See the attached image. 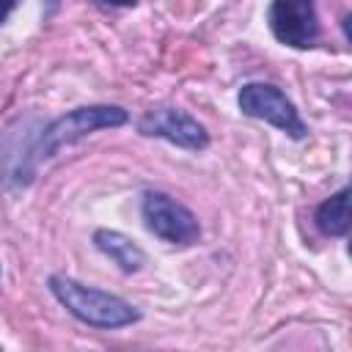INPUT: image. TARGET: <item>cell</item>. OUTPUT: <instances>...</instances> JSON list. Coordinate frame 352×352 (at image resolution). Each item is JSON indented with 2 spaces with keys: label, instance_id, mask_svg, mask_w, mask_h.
I'll use <instances>...</instances> for the list:
<instances>
[{
  "label": "cell",
  "instance_id": "obj_1",
  "mask_svg": "<svg viewBox=\"0 0 352 352\" xmlns=\"http://www.w3.org/2000/svg\"><path fill=\"white\" fill-rule=\"evenodd\" d=\"M126 121H129V113L121 104H82V107H74V110L52 118L33 138L25 140L19 162L11 170H6V184L8 187H28L33 182L36 165L41 160L55 157L63 146H74L99 129L124 126Z\"/></svg>",
  "mask_w": 352,
  "mask_h": 352
},
{
  "label": "cell",
  "instance_id": "obj_2",
  "mask_svg": "<svg viewBox=\"0 0 352 352\" xmlns=\"http://www.w3.org/2000/svg\"><path fill=\"white\" fill-rule=\"evenodd\" d=\"M50 294L82 324L96 327V330H118L140 322V308L132 305L129 300L110 294L96 286H85L69 275H50L47 280Z\"/></svg>",
  "mask_w": 352,
  "mask_h": 352
},
{
  "label": "cell",
  "instance_id": "obj_3",
  "mask_svg": "<svg viewBox=\"0 0 352 352\" xmlns=\"http://www.w3.org/2000/svg\"><path fill=\"white\" fill-rule=\"evenodd\" d=\"M236 104H239L242 116L258 118V121L280 129L292 140H302L308 135V126H305L300 110L294 107V102L272 82H245L236 94Z\"/></svg>",
  "mask_w": 352,
  "mask_h": 352
},
{
  "label": "cell",
  "instance_id": "obj_4",
  "mask_svg": "<svg viewBox=\"0 0 352 352\" xmlns=\"http://www.w3.org/2000/svg\"><path fill=\"white\" fill-rule=\"evenodd\" d=\"M140 217L146 228L160 236L168 245L176 248H190L201 236V223L198 217L173 195L162 190H146L140 198Z\"/></svg>",
  "mask_w": 352,
  "mask_h": 352
},
{
  "label": "cell",
  "instance_id": "obj_5",
  "mask_svg": "<svg viewBox=\"0 0 352 352\" xmlns=\"http://www.w3.org/2000/svg\"><path fill=\"white\" fill-rule=\"evenodd\" d=\"M267 25L278 44L292 50H308L319 41L316 0H272L267 8Z\"/></svg>",
  "mask_w": 352,
  "mask_h": 352
},
{
  "label": "cell",
  "instance_id": "obj_6",
  "mask_svg": "<svg viewBox=\"0 0 352 352\" xmlns=\"http://www.w3.org/2000/svg\"><path fill=\"white\" fill-rule=\"evenodd\" d=\"M135 126L146 138H160L187 151H204L209 146L206 126L182 107H151L135 121Z\"/></svg>",
  "mask_w": 352,
  "mask_h": 352
},
{
  "label": "cell",
  "instance_id": "obj_7",
  "mask_svg": "<svg viewBox=\"0 0 352 352\" xmlns=\"http://www.w3.org/2000/svg\"><path fill=\"white\" fill-rule=\"evenodd\" d=\"M94 248L102 253V256H107L121 272H126V275H132V272H140L143 267H146V253H143V248L132 239V236H126V234H121V231H116V228H96L94 231Z\"/></svg>",
  "mask_w": 352,
  "mask_h": 352
},
{
  "label": "cell",
  "instance_id": "obj_8",
  "mask_svg": "<svg viewBox=\"0 0 352 352\" xmlns=\"http://www.w3.org/2000/svg\"><path fill=\"white\" fill-rule=\"evenodd\" d=\"M314 226L324 236H344L352 231V182L316 206Z\"/></svg>",
  "mask_w": 352,
  "mask_h": 352
},
{
  "label": "cell",
  "instance_id": "obj_9",
  "mask_svg": "<svg viewBox=\"0 0 352 352\" xmlns=\"http://www.w3.org/2000/svg\"><path fill=\"white\" fill-rule=\"evenodd\" d=\"M94 3L102 8H126V6H135L138 0H94Z\"/></svg>",
  "mask_w": 352,
  "mask_h": 352
},
{
  "label": "cell",
  "instance_id": "obj_10",
  "mask_svg": "<svg viewBox=\"0 0 352 352\" xmlns=\"http://www.w3.org/2000/svg\"><path fill=\"white\" fill-rule=\"evenodd\" d=\"M341 28H344V36H346V41L352 44V11H349V14L341 19Z\"/></svg>",
  "mask_w": 352,
  "mask_h": 352
},
{
  "label": "cell",
  "instance_id": "obj_11",
  "mask_svg": "<svg viewBox=\"0 0 352 352\" xmlns=\"http://www.w3.org/2000/svg\"><path fill=\"white\" fill-rule=\"evenodd\" d=\"M14 8H16V0H6V6H3V22H8V16H11Z\"/></svg>",
  "mask_w": 352,
  "mask_h": 352
},
{
  "label": "cell",
  "instance_id": "obj_12",
  "mask_svg": "<svg viewBox=\"0 0 352 352\" xmlns=\"http://www.w3.org/2000/svg\"><path fill=\"white\" fill-rule=\"evenodd\" d=\"M58 3H60V0H44V14L50 16V14H52V11L58 8Z\"/></svg>",
  "mask_w": 352,
  "mask_h": 352
},
{
  "label": "cell",
  "instance_id": "obj_13",
  "mask_svg": "<svg viewBox=\"0 0 352 352\" xmlns=\"http://www.w3.org/2000/svg\"><path fill=\"white\" fill-rule=\"evenodd\" d=\"M346 250H349V256H352V239H349V245H346Z\"/></svg>",
  "mask_w": 352,
  "mask_h": 352
}]
</instances>
